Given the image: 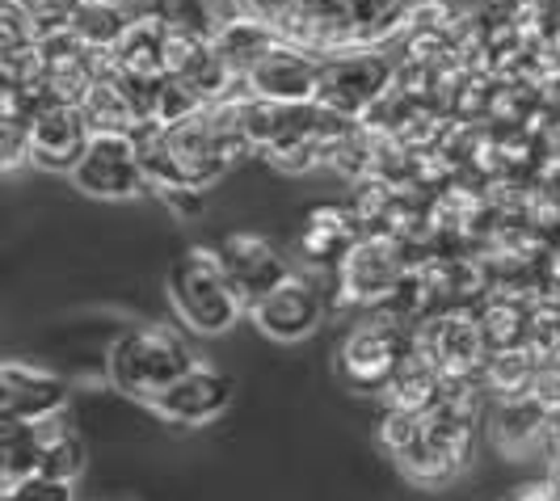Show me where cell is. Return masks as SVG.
<instances>
[{
  "label": "cell",
  "mask_w": 560,
  "mask_h": 501,
  "mask_svg": "<svg viewBox=\"0 0 560 501\" xmlns=\"http://www.w3.org/2000/svg\"><path fill=\"white\" fill-rule=\"evenodd\" d=\"M253 18L279 30L282 43L316 56H341L393 38L418 0H241Z\"/></svg>",
  "instance_id": "1"
},
{
  "label": "cell",
  "mask_w": 560,
  "mask_h": 501,
  "mask_svg": "<svg viewBox=\"0 0 560 501\" xmlns=\"http://www.w3.org/2000/svg\"><path fill=\"white\" fill-rule=\"evenodd\" d=\"M198 359L190 341L168 329V325H136L118 337L106 354V375L110 388L131 396V400H152L165 388H173L186 371H195Z\"/></svg>",
  "instance_id": "2"
},
{
  "label": "cell",
  "mask_w": 560,
  "mask_h": 501,
  "mask_svg": "<svg viewBox=\"0 0 560 501\" xmlns=\"http://www.w3.org/2000/svg\"><path fill=\"white\" fill-rule=\"evenodd\" d=\"M165 295L173 312L186 321V329H195L202 337H220L228 329H236V321L249 312L228 279L220 249H202V245L186 249L168 266Z\"/></svg>",
  "instance_id": "3"
},
{
  "label": "cell",
  "mask_w": 560,
  "mask_h": 501,
  "mask_svg": "<svg viewBox=\"0 0 560 501\" xmlns=\"http://www.w3.org/2000/svg\"><path fill=\"white\" fill-rule=\"evenodd\" d=\"M409 350H413V325L375 307L341 341L337 375L350 392H384L396 366L409 359Z\"/></svg>",
  "instance_id": "4"
},
{
  "label": "cell",
  "mask_w": 560,
  "mask_h": 501,
  "mask_svg": "<svg viewBox=\"0 0 560 501\" xmlns=\"http://www.w3.org/2000/svg\"><path fill=\"white\" fill-rule=\"evenodd\" d=\"M409 270H413V266H409L405 245H400L396 236L366 232L363 241L346 253L341 266L334 270L337 304L375 312V307H384L396 291H400V282H405Z\"/></svg>",
  "instance_id": "5"
},
{
  "label": "cell",
  "mask_w": 560,
  "mask_h": 501,
  "mask_svg": "<svg viewBox=\"0 0 560 501\" xmlns=\"http://www.w3.org/2000/svg\"><path fill=\"white\" fill-rule=\"evenodd\" d=\"M400 81V68L384 51L375 47H359V51H341V56H325V72H320V93L316 102L329 110L359 118L375 110Z\"/></svg>",
  "instance_id": "6"
},
{
  "label": "cell",
  "mask_w": 560,
  "mask_h": 501,
  "mask_svg": "<svg viewBox=\"0 0 560 501\" xmlns=\"http://www.w3.org/2000/svg\"><path fill=\"white\" fill-rule=\"evenodd\" d=\"M413 346L443 375H477L489 359L477 307H447V312H434V316L418 321L413 325Z\"/></svg>",
  "instance_id": "7"
},
{
  "label": "cell",
  "mask_w": 560,
  "mask_h": 501,
  "mask_svg": "<svg viewBox=\"0 0 560 501\" xmlns=\"http://www.w3.org/2000/svg\"><path fill=\"white\" fill-rule=\"evenodd\" d=\"M72 182L89 198H110V202L136 198L148 186L140 140L122 136V131H97L89 152L81 156V165L72 168Z\"/></svg>",
  "instance_id": "8"
},
{
  "label": "cell",
  "mask_w": 560,
  "mask_h": 501,
  "mask_svg": "<svg viewBox=\"0 0 560 501\" xmlns=\"http://www.w3.org/2000/svg\"><path fill=\"white\" fill-rule=\"evenodd\" d=\"M325 312H329V300H325V291L316 287L312 275H291V279L279 282L270 295H261V300L249 307L257 334L279 341V346L308 341V337L325 325Z\"/></svg>",
  "instance_id": "9"
},
{
  "label": "cell",
  "mask_w": 560,
  "mask_h": 501,
  "mask_svg": "<svg viewBox=\"0 0 560 501\" xmlns=\"http://www.w3.org/2000/svg\"><path fill=\"white\" fill-rule=\"evenodd\" d=\"M68 409H72V388L63 375L13 359L0 366V421L47 426L63 418Z\"/></svg>",
  "instance_id": "10"
},
{
  "label": "cell",
  "mask_w": 560,
  "mask_h": 501,
  "mask_svg": "<svg viewBox=\"0 0 560 501\" xmlns=\"http://www.w3.org/2000/svg\"><path fill=\"white\" fill-rule=\"evenodd\" d=\"M232 400H236V380L228 371L198 362L195 371H186L173 388L152 396L148 409L161 421H173V426H211L232 409Z\"/></svg>",
  "instance_id": "11"
},
{
  "label": "cell",
  "mask_w": 560,
  "mask_h": 501,
  "mask_svg": "<svg viewBox=\"0 0 560 501\" xmlns=\"http://www.w3.org/2000/svg\"><path fill=\"white\" fill-rule=\"evenodd\" d=\"M93 123L81 102H47L43 110L30 114V148L34 161L51 173H72L93 143Z\"/></svg>",
  "instance_id": "12"
},
{
  "label": "cell",
  "mask_w": 560,
  "mask_h": 501,
  "mask_svg": "<svg viewBox=\"0 0 560 501\" xmlns=\"http://www.w3.org/2000/svg\"><path fill=\"white\" fill-rule=\"evenodd\" d=\"M320 72H325V56H316L308 47H295V43H279L245 77V89L253 97H266L279 106H300V102H316Z\"/></svg>",
  "instance_id": "13"
},
{
  "label": "cell",
  "mask_w": 560,
  "mask_h": 501,
  "mask_svg": "<svg viewBox=\"0 0 560 501\" xmlns=\"http://www.w3.org/2000/svg\"><path fill=\"white\" fill-rule=\"evenodd\" d=\"M220 261H224L228 279L236 287V295L253 307L261 295H270L279 282H287L295 270L261 232H228L220 241Z\"/></svg>",
  "instance_id": "14"
},
{
  "label": "cell",
  "mask_w": 560,
  "mask_h": 501,
  "mask_svg": "<svg viewBox=\"0 0 560 501\" xmlns=\"http://www.w3.org/2000/svg\"><path fill=\"white\" fill-rule=\"evenodd\" d=\"M489 443L505 459L535 455L539 443H552V409L544 400L527 396H505L489 405Z\"/></svg>",
  "instance_id": "15"
},
{
  "label": "cell",
  "mask_w": 560,
  "mask_h": 501,
  "mask_svg": "<svg viewBox=\"0 0 560 501\" xmlns=\"http://www.w3.org/2000/svg\"><path fill=\"white\" fill-rule=\"evenodd\" d=\"M363 236H366V228L354 207L325 202V207H312L308 211L295 249H300V257H304V266H312V270H329V275H334L337 266H341V257L354 249Z\"/></svg>",
  "instance_id": "16"
},
{
  "label": "cell",
  "mask_w": 560,
  "mask_h": 501,
  "mask_svg": "<svg viewBox=\"0 0 560 501\" xmlns=\"http://www.w3.org/2000/svg\"><path fill=\"white\" fill-rule=\"evenodd\" d=\"M211 43H215V51L224 56L228 68L236 72V81H245L253 68L279 47L282 38H279V30L266 26L261 18H253L249 9H245L241 18H228L224 26L215 30Z\"/></svg>",
  "instance_id": "17"
},
{
  "label": "cell",
  "mask_w": 560,
  "mask_h": 501,
  "mask_svg": "<svg viewBox=\"0 0 560 501\" xmlns=\"http://www.w3.org/2000/svg\"><path fill=\"white\" fill-rule=\"evenodd\" d=\"M114 63L131 77H148V81H161L168 72V30L156 18H136L131 30L122 34V43L110 51Z\"/></svg>",
  "instance_id": "18"
},
{
  "label": "cell",
  "mask_w": 560,
  "mask_h": 501,
  "mask_svg": "<svg viewBox=\"0 0 560 501\" xmlns=\"http://www.w3.org/2000/svg\"><path fill=\"white\" fill-rule=\"evenodd\" d=\"M384 396V409H409V413H425L439 396H443V371L421 354L418 346L409 350V359L396 366V375L388 380Z\"/></svg>",
  "instance_id": "19"
},
{
  "label": "cell",
  "mask_w": 560,
  "mask_h": 501,
  "mask_svg": "<svg viewBox=\"0 0 560 501\" xmlns=\"http://www.w3.org/2000/svg\"><path fill=\"white\" fill-rule=\"evenodd\" d=\"M480 312V329H485V346L489 354L498 350H532L535 334V312L514 295H493Z\"/></svg>",
  "instance_id": "20"
},
{
  "label": "cell",
  "mask_w": 560,
  "mask_h": 501,
  "mask_svg": "<svg viewBox=\"0 0 560 501\" xmlns=\"http://www.w3.org/2000/svg\"><path fill=\"white\" fill-rule=\"evenodd\" d=\"M51 426V421H47ZM47 426H26V421H0V485H18L26 476L43 473V443Z\"/></svg>",
  "instance_id": "21"
},
{
  "label": "cell",
  "mask_w": 560,
  "mask_h": 501,
  "mask_svg": "<svg viewBox=\"0 0 560 501\" xmlns=\"http://www.w3.org/2000/svg\"><path fill=\"white\" fill-rule=\"evenodd\" d=\"M131 22L136 18H127L114 0H81V9L68 22V30L81 38L84 47H93V51H114L122 43V34L131 30Z\"/></svg>",
  "instance_id": "22"
},
{
  "label": "cell",
  "mask_w": 560,
  "mask_h": 501,
  "mask_svg": "<svg viewBox=\"0 0 560 501\" xmlns=\"http://www.w3.org/2000/svg\"><path fill=\"white\" fill-rule=\"evenodd\" d=\"M148 18L182 38H215L228 18L215 13V0H148Z\"/></svg>",
  "instance_id": "23"
},
{
  "label": "cell",
  "mask_w": 560,
  "mask_h": 501,
  "mask_svg": "<svg viewBox=\"0 0 560 501\" xmlns=\"http://www.w3.org/2000/svg\"><path fill=\"white\" fill-rule=\"evenodd\" d=\"M535 371H539V359H535L532 350H498L480 366V384H485V392L493 400L527 396L535 384Z\"/></svg>",
  "instance_id": "24"
},
{
  "label": "cell",
  "mask_w": 560,
  "mask_h": 501,
  "mask_svg": "<svg viewBox=\"0 0 560 501\" xmlns=\"http://www.w3.org/2000/svg\"><path fill=\"white\" fill-rule=\"evenodd\" d=\"M89 464V446L77 430L51 421L47 426V443H43V476H56V480H77Z\"/></svg>",
  "instance_id": "25"
},
{
  "label": "cell",
  "mask_w": 560,
  "mask_h": 501,
  "mask_svg": "<svg viewBox=\"0 0 560 501\" xmlns=\"http://www.w3.org/2000/svg\"><path fill=\"white\" fill-rule=\"evenodd\" d=\"M0 165L9 168H22L26 161H34V148H30V114L18 110L4 102V118H0Z\"/></svg>",
  "instance_id": "26"
},
{
  "label": "cell",
  "mask_w": 560,
  "mask_h": 501,
  "mask_svg": "<svg viewBox=\"0 0 560 501\" xmlns=\"http://www.w3.org/2000/svg\"><path fill=\"white\" fill-rule=\"evenodd\" d=\"M43 34L34 26V18L26 13L22 0H0V56L4 51H22V47H34Z\"/></svg>",
  "instance_id": "27"
},
{
  "label": "cell",
  "mask_w": 560,
  "mask_h": 501,
  "mask_svg": "<svg viewBox=\"0 0 560 501\" xmlns=\"http://www.w3.org/2000/svg\"><path fill=\"white\" fill-rule=\"evenodd\" d=\"M4 501H72V480H56V476H26L18 485L4 489Z\"/></svg>",
  "instance_id": "28"
},
{
  "label": "cell",
  "mask_w": 560,
  "mask_h": 501,
  "mask_svg": "<svg viewBox=\"0 0 560 501\" xmlns=\"http://www.w3.org/2000/svg\"><path fill=\"white\" fill-rule=\"evenodd\" d=\"M26 13L34 18L38 34H56V30H68V22L77 18L81 0H22Z\"/></svg>",
  "instance_id": "29"
},
{
  "label": "cell",
  "mask_w": 560,
  "mask_h": 501,
  "mask_svg": "<svg viewBox=\"0 0 560 501\" xmlns=\"http://www.w3.org/2000/svg\"><path fill=\"white\" fill-rule=\"evenodd\" d=\"M502 501H560V493L544 480V485H523V489H514V493Z\"/></svg>",
  "instance_id": "30"
},
{
  "label": "cell",
  "mask_w": 560,
  "mask_h": 501,
  "mask_svg": "<svg viewBox=\"0 0 560 501\" xmlns=\"http://www.w3.org/2000/svg\"><path fill=\"white\" fill-rule=\"evenodd\" d=\"M548 485H552V489L560 493V451L552 455V468H548Z\"/></svg>",
  "instance_id": "31"
}]
</instances>
